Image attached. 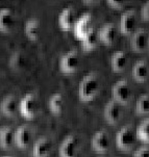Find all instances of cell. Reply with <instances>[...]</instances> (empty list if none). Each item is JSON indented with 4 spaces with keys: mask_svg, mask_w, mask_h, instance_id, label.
<instances>
[{
    "mask_svg": "<svg viewBox=\"0 0 149 157\" xmlns=\"http://www.w3.org/2000/svg\"><path fill=\"white\" fill-rule=\"evenodd\" d=\"M91 147L95 152L98 153H106L110 150L111 140L108 132L105 129H100L92 136Z\"/></svg>",
    "mask_w": 149,
    "mask_h": 157,
    "instance_id": "ba28073f",
    "label": "cell"
},
{
    "mask_svg": "<svg viewBox=\"0 0 149 157\" xmlns=\"http://www.w3.org/2000/svg\"><path fill=\"white\" fill-rule=\"evenodd\" d=\"M119 29L123 36H131L137 29V16L135 10H126L120 18Z\"/></svg>",
    "mask_w": 149,
    "mask_h": 157,
    "instance_id": "30bf717a",
    "label": "cell"
},
{
    "mask_svg": "<svg viewBox=\"0 0 149 157\" xmlns=\"http://www.w3.org/2000/svg\"><path fill=\"white\" fill-rule=\"evenodd\" d=\"M98 41L105 46H112L117 39V28L114 23H106L97 33Z\"/></svg>",
    "mask_w": 149,
    "mask_h": 157,
    "instance_id": "4fadbf2b",
    "label": "cell"
},
{
    "mask_svg": "<svg viewBox=\"0 0 149 157\" xmlns=\"http://www.w3.org/2000/svg\"><path fill=\"white\" fill-rule=\"evenodd\" d=\"M98 36L96 31L94 30V28L90 27L88 29V31L84 33V36L81 39V44L82 48L86 51H91V50L95 49L98 45Z\"/></svg>",
    "mask_w": 149,
    "mask_h": 157,
    "instance_id": "44dd1931",
    "label": "cell"
},
{
    "mask_svg": "<svg viewBox=\"0 0 149 157\" xmlns=\"http://www.w3.org/2000/svg\"><path fill=\"white\" fill-rule=\"evenodd\" d=\"M135 110L139 114H147L149 111V95L146 94L141 95L139 99L137 100L135 106Z\"/></svg>",
    "mask_w": 149,
    "mask_h": 157,
    "instance_id": "d4e9b609",
    "label": "cell"
},
{
    "mask_svg": "<svg viewBox=\"0 0 149 157\" xmlns=\"http://www.w3.org/2000/svg\"><path fill=\"white\" fill-rule=\"evenodd\" d=\"M149 36L147 30L143 28L135 29V31L130 36V47L134 52L142 53L148 49Z\"/></svg>",
    "mask_w": 149,
    "mask_h": 157,
    "instance_id": "52a82bcc",
    "label": "cell"
},
{
    "mask_svg": "<svg viewBox=\"0 0 149 157\" xmlns=\"http://www.w3.org/2000/svg\"><path fill=\"white\" fill-rule=\"evenodd\" d=\"M51 143L46 136H41L36 140L33 147V157H49Z\"/></svg>",
    "mask_w": 149,
    "mask_h": 157,
    "instance_id": "9a60e30c",
    "label": "cell"
},
{
    "mask_svg": "<svg viewBox=\"0 0 149 157\" xmlns=\"http://www.w3.org/2000/svg\"><path fill=\"white\" fill-rule=\"evenodd\" d=\"M134 157H149V148L147 146H142L135 151Z\"/></svg>",
    "mask_w": 149,
    "mask_h": 157,
    "instance_id": "83f0119b",
    "label": "cell"
},
{
    "mask_svg": "<svg viewBox=\"0 0 149 157\" xmlns=\"http://www.w3.org/2000/svg\"><path fill=\"white\" fill-rule=\"evenodd\" d=\"M131 74L135 81L145 82L147 80L148 74H149V68H148L147 62H146L145 59L138 60L134 65V67H132Z\"/></svg>",
    "mask_w": 149,
    "mask_h": 157,
    "instance_id": "e0dca14e",
    "label": "cell"
},
{
    "mask_svg": "<svg viewBox=\"0 0 149 157\" xmlns=\"http://www.w3.org/2000/svg\"><path fill=\"white\" fill-rule=\"evenodd\" d=\"M82 1H84V4H94L99 1V0H82Z\"/></svg>",
    "mask_w": 149,
    "mask_h": 157,
    "instance_id": "f546056e",
    "label": "cell"
},
{
    "mask_svg": "<svg viewBox=\"0 0 149 157\" xmlns=\"http://www.w3.org/2000/svg\"><path fill=\"white\" fill-rule=\"evenodd\" d=\"M91 21V16L90 14L84 15L81 18H79L78 20H76V23L74 25V33H75V36L78 38L79 40L82 39V36H84V33L88 31V29L90 27H88V24Z\"/></svg>",
    "mask_w": 149,
    "mask_h": 157,
    "instance_id": "603a6c76",
    "label": "cell"
},
{
    "mask_svg": "<svg viewBox=\"0 0 149 157\" xmlns=\"http://www.w3.org/2000/svg\"><path fill=\"white\" fill-rule=\"evenodd\" d=\"M123 116V108L120 103L115 100H110L104 106L103 109V117L105 121L112 125H115L121 120Z\"/></svg>",
    "mask_w": 149,
    "mask_h": 157,
    "instance_id": "9c48e42d",
    "label": "cell"
},
{
    "mask_svg": "<svg viewBox=\"0 0 149 157\" xmlns=\"http://www.w3.org/2000/svg\"><path fill=\"white\" fill-rule=\"evenodd\" d=\"M117 147L123 151H129L135 144V131L130 124L125 125L118 130L116 134Z\"/></svg>",
    "mask_w": 149,
    "mask_h": 157,
    "instance_id": "7a4b0ae2",
    "label": "cell"
},
{
    "mask_svg": "<svg viewBox=\"0 0 149 157\" xmlns=\"http://www.w3.org/2000/svg\"><path fill=\"white\" fill-rule=\"evenodd\" d=\"M100 90V81L97 73L91 72L84 76L78 86V97L84 102H90L98 95Z\"/></svg>",
    "mask_w": 149,
    "mask_h": 157,
    "instance_id": "6da1fadb",
    "label": "cell"
},
{
    "mask_svg": "<svg viewBox=\"0 0 149 157\" xmlns=\"http://www.w3.org/2000/svg\"><path fill=\"white\" fill-rule=\"evenodd\" d=\"M14 129L10 126H3L0 130V147L5 150L12 149L15 145Z\"/></svg>",
    "mask_w": 149,
    "mask_h": 157,
    "instance_id": "ffe728a7",
    "label": "cell"
},
{
    "mask_svg": "<svg viewBox=\"0 0 149 157\" xmlns=\"http://www.w3.org/2000/svg\"><path fill=\"white\" fill-rule=\"evenodd\" d=\"M113 99L121 105L127 104L131 98V87L126 79H120L113 86L112 89Z\"/></svg>",
    "mask_w": 149,
    "mask_h": 157,
    "instance_id": "5b68a950",
    "label": "cell"
},
{
    "mask_svg": "<svg viewBox=\"0 0 149 157\" xmlns=\"http://www.w3.org/2000/svg\"><path fill=\"white\" fill-rule=\"evenodd\" d=\"M79 150V140L76 135H68L58 147L60 157H77Z\"/></svg>",
    "mask_w": 149,
    "mask_h": 157,
    "instance_id": "8992f818",
    "label": "cell"
},
{
    "mask_svg": "<svg viewBox=\"0 0 149 157\" xmlns=\"http://www.w3.org/2000/svg\"><path fill=\"white\" fill-rule=\"evenodd\" d=\"M2 127H3V123H2V119H1V117H0V130H1Z\"/></svg>",
    "mask_w": 149,
    "mask_h": 157,
    "instance_id": "4dcf8cb0",
    "label": "cell"
},
{
    "mask_svg": "<svg viewBox=\"0 0 149 157\" xmlns=\"http://www.w3.org/2000/svg\"><path fill=\"white\" fill-rule=\"evenodd\" d=\"M141 17H142L143 21L148 22L149 20V1H146L142 6L141 10Z\"/></svg>",
    "mask_w": 149,
    "mask_h": 157,
    "instance_id": "f1b7e54d",
    "label": "cell"
},
{
    "mask_svg": "<svg viewBox=\"0 0 149 157\" xmlns=\"http://www.w3.org/2000/svg\"><path fill=\"white\" fill-rule=\"evenodd\" d=\"M15 15L12 10L7 9L0 10V33H10L15 27Z\"/></svg>",
    "mask_w": 149,
    "mask_h": 157,
    "instance_id": "2e32d148",
    "label": "cell"
},
{
    "mask_svg": "<svg viewBox=\"0 0 149 157\" xmlns=\"http://www.w3.org/2000/svg\"><path fill=\"white\" fill-rule=\"evenodd\" d=\"M58 26L64 31L72 30L76 23V14L72 6H68L61 12L58 16Z\"/></svg>",
    "mask_w": 149,
    "mask_h": 157,
    "instance_id": "7c38bea8",
    "label": "cell"
},
{
    "mask_svg": "<svg viewBox=\"0 0 149 157\" xmlns=\"http://www.w3.org/2000/svg\"><path fill=\"white\" fill-rule=\"evenodd\" d=\"M19 111L25 119L33 120L36 118L39 111V102L33 93H28L20 100Z\"/></svg>",
    "mask_w": 149,
    "mask_h": 157,
    "instance_id": "3957f363",
    "label": "cell"
},
{
    "mask_svg": "<svg viewBox=\"0 0 149 157\" xmlns=\"http://www.w3.org/2000/svg\"><path fill=\"white\" fill-rule=\"evenodd\" d=\"M64 104H65V99L64 96L61 93H55L49 98L48 107L50 111L54 114H61L63 113Z\"/></svg>",
    "mask_w": 149,
    "mask_h": 157,
    "instance_id": "7402d4cb",
    "label": "cell"
},
{
    "mask_svg": "<svg viewBox=\"0 0 149 157\" xmlns=\"http://www.w3.org/2000/svg\"><path fill=\"white\" fill-rule=\"evenodd\" d=\"M1 157H14V156H12V155H4V156H1Z\"/></svg>",
    "mask_w": 149,
    "mask_h": 157,
    "instance_id": "1f68e13d",
    "label": "cell"
},
{
    "mask_svg": "<svg viewBox=\"0 0 149 157\" xmlns=\"http://www.w3.org/2000/svg\"><path fill=\"white\" fill-rule=\"evenodd\" d=\"M128 58H127L126 53L124 51H117L113 54L111 58V67L114 72L121 73L126 69Z\"/></svg>",
    "mask_w": 149,
    "mask_h": 157,
    "instance_id": "ac0fdd59",
    "label": "cell"
},
{
    "mask_svg": "<svg viewBox=\"0 0 149 157\" xmlns=\"http://www.w3.org/2000/svg\"><path fill=\"white\" fill-rule=\"evenodd\" d=\"M108 4L115 10H122L124 7L126 0H106Z\"/></svg>",
    "mask_w": 149,
    "mask_h": 157,
    "instance_id": "4316f807",
    "label": "cell"
},
{
    "mask_svg": "<svg viewBox=\"0 0 149 157\" xmlns=\"http://www.w3.org/2000/svg\"><path fill=\"white\" fill-rule=\"evenodd\" d=\"M80 66V55L77 50L73 49L63 55L58 63L61 72L65 74H72L78 70Z\"/></svg>",
    "mask_w": 149,
    "mask_h": 157,
    "instance_id": "277c9868",
    "label": "cell"
},
{
    "mask_svg": "<svg viewBox=\"0 0 149 157\" xmlns=\"http://www.w3.org/2000/svg\"><path fill=\"white\" fill-rule=\"evenodd\" d=\"M24 33L26 38L33 42L39 40L40 36V22L36 18H31L27 20L24 25Z\"/></svg>",
    "mask_w": 149,
    "mask_h": 157,
    "instance_id": "d6986e66",
    "label": "cell"
},
{
    "mask_svg": "<svg viewBox=\"0 0 149 157\" xmlns=\"http://www.w3.org/2000/svg\"><path fill=\"white\" fill-rule=\"evenodd\" d=\"M25 66V57L22 52L16 51L10 55V67L15 71H20Z\"/></svg>",
    "mask_w": 149,
    "mask_h": 157,
    "instance_id": "cb8c5ba5",
    "label": "cell"
},
{
    "mask_svg": "<svg viewBox=\"0 0 149 157\" xmlns=\"http://www.w3.org/2000/svg\"><path fill=\"white\" fill-rule=\"evenodd\" d=\"M135 136L143 142L147 143L149 140V120L145 119L137 128Z\"/></svg>",
    "mask_w": 149,
    "mask_h": 157,
    "instance_id": "484cf974",
    "label": "cell"
},
{
    "mask_svg": "<svg viewBox=\"0 0 149 157\" xmlns=\"http://www.w3.org/2000/svg\"><path fill=\"white\" fill-rule=\"evenodd\" d=\"M18 110H19V103L15 95H7L0 102V111L4 116L13 118L17 114Z\"/></svg>",
    "mask_w": 149,
    "mask_h": 157,
    "instance_id": "5bb4252c",
    "label": "cell"
},
{
    "mask_svg": "<svg viewBox=\"0 0 149 157\" xmlns=\"http://www.w3.org/2000/svg\"><path fill=\"white\" fill-rule=\"evenodd\" d=\"M33 140V131L30 126L27 124L20 125L14 132V140L17 147L20 149H26L30 145V142Z\"/></svg>",
    "mask_w": 149,
    "mask_h": 157,
    "instance_id": "8fae6325",
    "label": "cell"
}]
</instances>
